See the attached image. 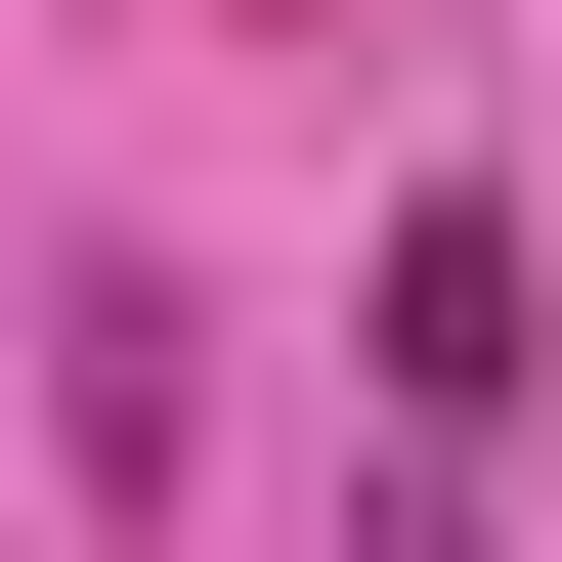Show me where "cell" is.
Masks as SVG:
<instances>
[{"label":"cell","mask_w":562,"mask_h":562,"mask_svg":"<svg viewBox=\"0 0 562 562\" xmlns=\"http://www.w3.org/2000/svg\"><path fill=\"white\" fill-rule=\"evenodd\" d=\"M390 432H519V216H476V173L390 216Z\"/></svg>","instance_id":"cell-1"},{"label":"cell","mask_w":562,"mask_h":562,"mask_svg":"<svg viewBox=\"0 0 562 562\" xmlns=\"http://www.w3.org/2000/svg\"><path fill=\"white\" fill-rule=\"evenodd\" d=\"M347 562H476V519H432V476H390V519H347Z\"/></svg>","instance_id":"cell-2"}]
</instances>
